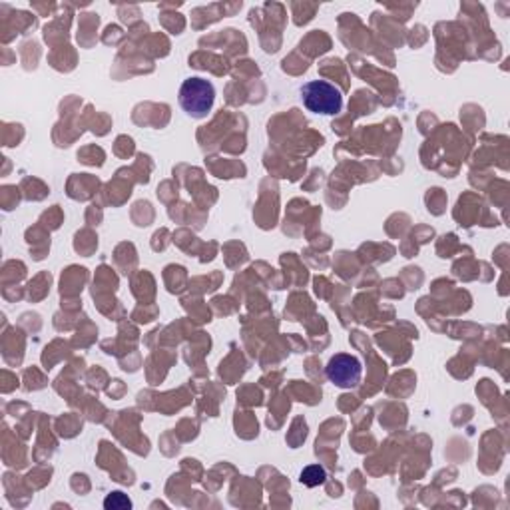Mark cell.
<instances>
[{
    "label": "cell",
    "mask_w": 510,
    "mask_h": 510,
    "mask_svg": "<svg viewBox=\"0 0 510 510\" xmlns=\"http://www.w3.org/2000/svg\"><path fill=\"white\" fill-rule=\"evenodd\" d=\"M302 100L309 112L313 114L335 116L342 112L343 108L342 90L335 84L327 82V80H312V82L303 84Z\"/></svg>",
    "instance_id": "1"
},
{
    "label": "cell",
    "mask_w": 510,
    "mask_h": 510,
    "mask_svg": "<svg viewBox=\"0 0 510 510\" xmlns=\"http://www.w3.org/2000/svg\"><path fill=\"white\" fill-rule=\"evenodd\" d=\"M104 508H108V510H126V508H132V501H130V498L124 493H112V495L106 496Z\"/></svg>",
    "instance_id": "5"
},
{
    "label": "cell",
    "mask_w": 510,
    "mask_h": 510,
    "mask_svg": "<svg viewBox=\"0 0 510 510\" xmlns=\"http://www.w3.org/2000/svg\"><path fill=\"white\" fill-rule=\"evenodd\" d=\"M216 102V90L204 78H188L179 88V104L192 118H206Z\"/></svg>",
    "instance_id": "2"
},
{
    "label": "cell",
    "mask_w": 510,
    "mask_h": 510,
    "mask_svg": "<svg viewBox=\"0 0 510 510\" xmlns=\"http://www.w3.org/2000/svg\"><path fill=\"white\" fill-rule=\"evenodd\" d=\"M325 373H327L329 381L335 383L337 387L353 389L359 385V381H361L363 367L355 355L337 353L329 359Z\"/></svg>",
    "instance_id": "3"
},
{
    "label": "cell",
    "mask_w": 510,
    "mask_h": 510,
    "mask_svg": "<svg viewBox=\"0 0 510 510\" xmlns=\"http://www.w3.org/2000/svg\"><path fill=\"white\" fill-rule=\"evenodd\" d=\"M325 478H327L325 468L319 467V465L307 467V468H303V473H302V483H303L305 486H312V488H313V486H319V485H323Z\"/></svg>",
    "instance_id": "4"
}]
</instances>
